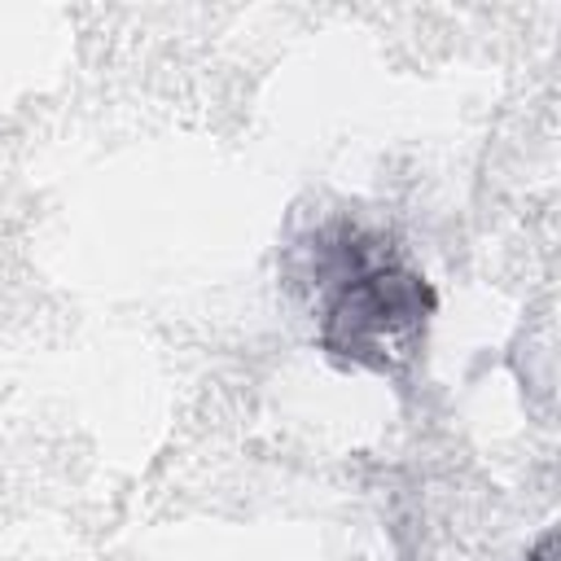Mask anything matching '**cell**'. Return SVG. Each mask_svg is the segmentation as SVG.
I'll return each mask as SVG.
<instances>
[{"label": "cell", "instance_id": "6da1fadb", "mask_svg": "<svg viewBox=\"0 0 561 561\" xmlns=\"http://www.w3.org/2000/svg\"><path fill=\"white\" fill-rule=\"evenodd\" d=\"M346 259H351V272L324 311L320 337L337 359L390 368L394 359L412 355V342L425 329L434 294L416 272L373 259L364 254V245L346 241Z\"/></svg>", "mask_w": 561, "mask_h": 561}, {"label": "cell", "instance_id": "7a4b0ae2", "mask_svg": "<svg viewBox=\"0 0 561 561\" xmlns=\"http://www.w3.org/2000/svg\"><path fill=\"white\" fill-rule=\"evenodd\" d=\"M548 548H552V535H543V539H539V552H535L530 561H548Z\"/></svg>", "mask_w": 561, "mask_h": 561}]
</instances>
